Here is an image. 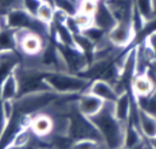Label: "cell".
Masks as SVG:
<instances>
[{
  "label": "cell",
  "mask_w": 156,
  "mask_h": 149,
  "mask_svg": "<svg viewBox=\"0 0 156 149\" xmlns=\"http://www.w3.org/2000/svg\"><path fill=\"white\" fill-rule=\"evenodd\" d=\"M89 118L100 132L105 149L123 147L126 126L115 117L113 102H105L102 110Z\"/></svg>",
  "instance_id": "obj_1"
},
{
  "label": "cell",
  "mask_w": 156,
  "mask_h": 149,
  "mask_svg": "<svg viewBox=\"0 0 156 149\" xmlns=\"http://www.w3.org/2000/svg\"><path fill=\"white\" fill-rule=\"evenodd\" d=\"M45 82L52 92L60 95H79L87 91L91 80L67 71H48Z\"/></svg>",
  "instance_id": "obj_2"
},
{
  "label": "cell",
  "mask_w": 156,
  "mask_h": 149,
  "mask_svg": "<svg viewBox=\"0 0 156 149\" xmlns=\"http://www.w3.org/2000/svg\"><path fill=\"white\" fill-rule=\"evenodd\" d=\"M47 73L48 71L43 69L25 66L20 63L15 70V76L20 87L18 97L37 92L51 91L45 82V76Z\"/></svg>",
  "instance_id": "obj_3"
},
{
  "label": "cell",
  "mask_w": 156,
  "mask_h": 149,
  "mask_svg": "<svg viewBox=\"0 0 156 149\" xmlns=\"http://www.w3.org/2000/svg\"><path fill=\"white\" fill-rule=\"evenodd\" d=\"M15 31L16 51L22 59L34 58L42 53L44 48L51 39V37H45L34 31L20 29Z\"/></svg>",
  "instance_id": "obj_4"
},
{
  "label": "cell",
  "mask_w": 156,
  "mask_h": 149,
  "mask_svg": "<svg viewBox=\"0 0 156 149\" xmlns=\"http://www.w3.org/2000/svg\"><path fill=\"white\" fill-rule=\"evenodd\" d=\"M76 100L73 102L69 112V136L73 141L81 140V138H92V140H96L103 144L100 132L98 131L95 126L92 124L89 117L85 116L83 113L79 112L77 106H76Z\"/></svg>",
  "instance_id": "obj_5"
},
{
  "label": "cell",
  "mask_w": 156,
  "mask_h": 149,
  "mask_svg": "<svg viewBox=\"0 0 156 149\" xmlns=\"http://www.w3.org/2000/svg\"><path fill=\"white\" fill-rule=\"evenodd\" d=\"M137 32L133 22H117L115 27L108 32V39L113 46L121 49L135 46Z\"/></svg>",
  "instance_id": "obj_6"
},
{
  "label": "cell",
  "mask_w": 156,
  "mask_h": 149,
  "mask_svg": "<svg viewBox=\"0 0 156 149\" xmlns=\"http://www.w3.org/2000/svg\"><path fill=\"white\" fill-rule=\"evenodd\" d=\"M31 132L37 137L45 138L54 134L55 132V118L54 115L47 110H44L31 116L30 125Z\"/></svg>",
  "instance_id": "obj_7"
},
{
  "label": "cell",
  "mask_w": 156,
  "mask_h": 149,
  "mask_svg": "<svg viewBox=\"0 0 156 149\" xmlns=\"http://www.w3.org/2000/svg\"><path fill=\"white\" fill-rule=\"evenodd\" d=\"M117 22H133L135 14L134 0H105Z\"/></svg>",
  "instance_id": "obj_8"
},
{
  "label": "cell",
  "mask_w": 156,
  "mask_h": 149,
  "mask_svg": "<svg viewBox=\"0 0 156 149\" xmlns=\"http://www.w3.org/2000/svg\"><path fill=\"white\" fill-rule=\"evenodd\" d=\"M105 101L98 98V96L89 93V92H83L79 94L76 100V106L79 112L83 113L85 116L91 117L93 115L98 114L102 108L104 107Z\"/></svg>",
  "instance_id": "obj_9"
},
{
  "label": "cell",
  "mask_w": 156,
  "mask_h": 149,
  "mask_svg": "<svg viewBox=\"0 0 156 149\" xmlns=\"http://www.w3.org/2000/svg\"><path fill=\"white\" fill-rule=\"evenodd\" d=\"M22 62L20 53L16 50L0 52V86L16 70Z\"/></svg>",
  "instance_id": "obj_10"
},
{
  "label": "cell",
  "mask_w": 156,
  "mask_h": 149,
  "mask_svg": "<svg viewBox=\"0 0 156 149\" xmlns=\"http://www.w3.org/2000/svg\"><path fill=\"white\" fill-rule=\"evenodd\" d=\"M156 82L150 77L149 73H137L130 82L129 91L135 98L145 97L155 90Z\"/></svg>",
  "instance_id": "obj_11"
},
{
  "label": "cell",
  "mask_w": 156,
  "mask_h": 149,
  "mask_svg": "<svg viewBox=\"0 0 156 149\" xmlns=\"http://www.w3.org/2000/svg\"><path fill=\"white\" fill-rule=\"evenodd\" d=\"M133 103H134V96L130 93L129 90L120 94L117 100L113 102V111H115V117L125 126L129 121L133 110Z\"/></svg>",
  "instance_id": "obj_12"
},
{
  "label": "cell",
  "mask_w": 156,
  "mask_h": 149,
  "mask_svg": "<svg viewBox=\"0 0 156 149\" xmlns=\"http://www.w3.org/2000/svg\"><path fill=\"white\" fill-rule=\"evenodd\" d=\"M87 92L98 96L105 102H115L119 97V93L111 83L103 79H95L91 81Z\"/></svg>",
  "instance_id": "obj_13"
},
{
  "label": "cell",
  "mask_w": 156,
  "mask_h": 149,
  "mask_svg": "<svg viewBox=\"0 0 156 149\" xmlns=\"http://www.w3.org/2000/svg\"><path fill=\"white\" fill-rule=\"evenodd\" d=\"M93 25L107 33L117 25V20L105 0H101L98 2V10L93 15Z\"/></svg>",
  "instance_id": "obj_14"
},
{
  "label": "cell",
  "mask_w": 156,
  "mask_h": 149,
  "mask_svg": "<svg viewBox=\"0 0 156 149\" xmlns=\"http://www.w3.org/2000/svg\"><path fill=\"white\" fill-rule=\"evenodd\" d=\"M138 127L144 138L155 137L156 136V117L145 111L141 110L138 107Z\"/></svg>",
  "instance_id": "obj_15"
},
{
  "label": "cell",
  "mask_w": 156,
  "mask_h": 149,
  "mask_svg": "<svg viewBox=\"0 0 156 149\" xmlns=\"http://www.w3.org/2000/svg\"><path fill=\"white\" fill-rule=\"evenodd\" d=\"M18 93H20L18 81L14 71V73H12L0 86V95L3 100H14L18 97Z\"/></svg>",
  "instance_id": "obj_16"
},
{
  "label": "cell",
  "mask_w": 156,
  "mask_h": 149,
  "mask_svg": "<svg viewBox=\"0 0 156 149\" xmlns=\"http://www.w3.org/2000/svg\"><path fill=\"white\" fill-rule=\"evenodd\" d=\"M135 10L139 14L144 22L151 20L156 16L155 7H154L153 0H134Z\"/></svg>",
  "instance_id": "obj_17"
},
{
  "label": "cell",
  "mask_w": 156,
  "mask_h": 149,
  "mask_svg": "<svg viewBox=\"0 0 156 149\" xmlns=\"http://www.w3.org/2000/svg\"><path fill=\"white\" fill-rule=\"evenodd\" d=\"M16 50L15 31L8 27L0 29V52Z\"/></svg>",
  "instance_id": "obj_18"
},
{
  "label": "cell",
  "mask_w": 156,
  "mask_h": 149,
  "mask_svg": "<svg viewBox=\"0 0 156 149\" xmlns=\"http://www.w3.org/2000/svg\"><path fill=\"white\" fill-rule=\"evenodd\" d=\"M136 101L141 110L156 117V87L150 95L145 96V97L136 98Z\"/></svg>",
  "instance_id": "obj_19"
},
{
  "label": "cell",
  "mask_w": 156,
  "mask_h": 149,
  "mask_svg": "<svg viewBox=\"0 0 156 149\" xmlns=\"http://www.w3.org/2000/svg\"><path fill=\"white\" fill-rule=\"evenodd\" d=\"M55 12H56L55 7H52L51 5H49V3H47V2H44L43 1V2L40 5L35 16H37L41 22H43L44 24L50 26L52 20H54Z\"/></svg>",
  "instance_id": "obj_20"
},
{
  "label": "cell",
  "mask_w": 156,
  "mask_h": 149,
  "mask_svg": "<svg viewBox=\"0 0 156 149\" xmlns=\"http://www.w3.org/2000/svg\"><path fill=\"white\" fill-rule=\"evenodd\" d=\"M71 149H105L101 142L92 138H81L73 142Z\"/></svg>",
  "instance_id": "obj_21"
},
{
  "label": "cell",
  "mask_w": 156,
  "mask_h": 149,
  "mask_svg": "<svg viewBox=\"0 0 156 149\" xmlns=\"http://www.w3.org/2000/svg\"><path fill=\"white\" fill-rule=\"evenodd\" d=\"M24 7V0H0V16H5L9 12Z\"/></svg>",
  "instance_id": "obj_22"
},
{
  "label": "cell",
  "mask_w": 156,
  "mask_h": 149,
  "mask_svg": "<svg viewBox=\"0 0 156 149\" xmlns=\"http://www.w3.org/2000/svg\"><path fill=\"white\" fill-rule=\"evenodd\" d=\"M98 2H94V1H90V0H80V2L78 5V12L93 17L96 10H98Z\"/></svg>",
  "instance_id": "obj_23"
},
{
  "label": "cell",
  "mask_w": 156,
  "mask_h": 149,
  "mask_svg": "<svg viewBox=\"0 0 156 149\" xmlns=\"http://www.w3.org/2000/svg\"><path fill=\"white\" fill-rule=\"evenodd\" d=\"M7 123H8V119L5 111V100L2 99V97L0 95V135H1V133L5 130Z\"/></svg>",
  "instance_id": "obj_24"
},
{
  "label": "cell",
  "mask_w": 156,
  "mask_h": 149,
  "mask_svg": "<svg viewBox=\"0 0 156 149\" xmlns=\"http://www.w3.org/2000/svg\"><path fill=\"white\" fill-rule=\"evenodd\" d=\"M143 41H144L145 43H147V45L151 48V50L153 51V53L155 54V56H156V31H154L151 34L147 35Z\"/></svg>",
  "instance_id": "obj_25"
},
{
  "label": "cell",
  "mask_w": 156,
  "mask_h": 149,
  "mask_svg": "<svg viewBox=\"0 0 156 149\" xmlns=\"http://www.w3.org/2000/svg\"><path fill=\"white\" fill-rule=\"evenodd\" d=\"M147 140V138H145ZM147 143H149V145L152 147V149H156V136L155 137H152V138H149V140H147Z\"/></svg>",
  "instance_id": "obj_26"
},
{
  "label": "cell",
  "mask_w": 156,
  "mask_h": 149,
  "mask_svg": "<svg viewBox=\"0 0 156 149\" xmlns=\"http://www.w3.org/2000/svg\"><path fill=\"white\" fill-rule=\"evenodd\" d=\"M71 1L74 3H76V5H79V1H80V0H71Z\"/></svg>",
  "instance_id": "obj_27"
},
{
  "label": "cell",
  "mask_w": 156,
  "mask_h": 149,
  "mask_svg": "<svg viewBox=\"0 0 156 149\" xmlns=\"http://www.w3.org/2000/svg\"><path fill=\"white\" fill-rule=\"evenodd\" d=\"M90 1H94V2H100L101 0H90ZM79 2H80V1H79Z\"/></svg>",
  "instance_id": "obj_28"
},
{
  "label": "cell",
  "mask_w": 156,
  "mask_h": 149,
  "mask_svg": "<svg viewBox=\"0 0 156 149\" xmlns=\"http://www.w3.org/2000/svg\"><path fill=\"white\" fill-rule=\"evenodd\" d=\"M154 1V7H155V11H156V0H153Z\"/></svg>",
  "instance_id": "obj_29"
},
{
  "label": "cell",
  "mask_w": 156,
  "mask_h": 149,
  "mask_svg": "<svg viewBox=\"0 0 156 149\" xmlns=\"http://www.w3.org/2000/svg\"><path fill=\"white\" fill-rule=\"evenodd\" d=\"M2 28V26H1V19H0V29Z\"/></svg>",
  "instance_id": "obj_30"
},
{
  "label": "cell",
  "mask_w": 156,
  "mask_h": 149,
  "mask_svg": "<svg viewBox=\"0 0 156 149\" xmlns=\"http://www.w3.org/2000/svg\"><path fill=\"white\" fill-rule=\"evenodd\" d=\"M155 62H156V61H155Z\"/></svg>",
  "instance_id": "obj_31"
}]
</instances>
